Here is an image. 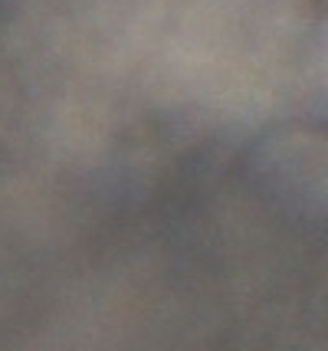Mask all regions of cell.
Listing matches in <instances>:
<instances>
[{"instance_id": "6da1fadb", "label": "cell", "mask_w": 328, "mask_h": 351, "mask_svg": "<svg viewBox=\"0 0 328 351\" xmlns=\"http://www.w3.org/2000/svg\"><path fill=\"white\" fill-rule=\"evenodd\" d=\"M312 10H318V14H328V0H305Z\"/></svg>"}]
</instances>
